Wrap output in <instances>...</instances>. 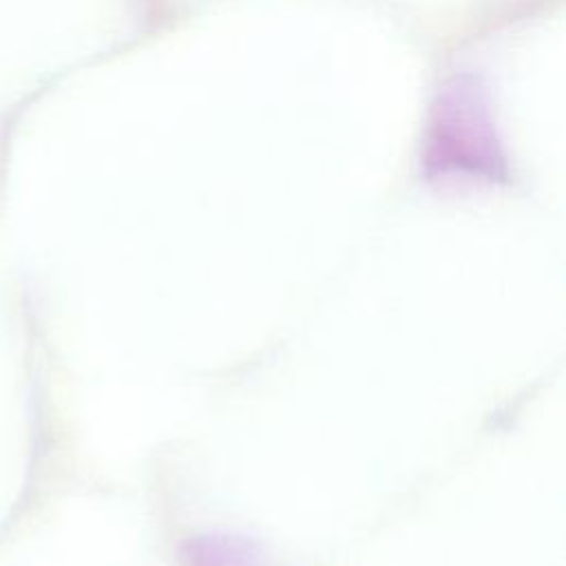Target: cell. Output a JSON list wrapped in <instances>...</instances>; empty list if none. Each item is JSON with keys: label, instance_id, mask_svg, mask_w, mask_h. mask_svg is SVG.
Here are the masks:
<instances>
[{"label": "cell", "instance_id": "cell-1", "mask_svg": "<svg viewBox=\"0 0 566 566\" xmlns=\"http://www.w3.org/2000/svg\"><path fill=\"white\" fill-rule=\"evenodd\" d=\"M186 562L190 566H261L252 544L228 535H208L188 542Z\"/></svg>", "mask_w": 566, "mask_h": 566}]
</instances>
